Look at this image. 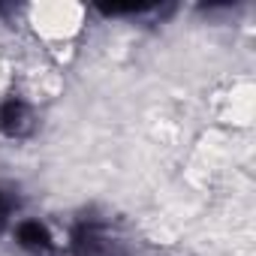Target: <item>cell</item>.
I'll return each mask as SVG.
<instances>
[{
    "label": "cell",
    "instance_id": "cell-1",
    "mask_svg": "<svg viewBox=\"0 0 256 256\" xmlns=\"http://www.w3.org/2000/svg\"><path fill=\"white\" fill-rule=\"evenodd\" d=\"M88 22V10L82 4H70V0H54V4H30L24 6V24L34 34V40L48 52L58 54L70 48Z\"/></svg>",
    "mask_w": 256,
    "mask_h": 256
},
{
    "label": "cell",
    "instance_id": "cell-2",
    "mask_svg": "<svg viewBox=\"0 0 256 256\" xmlns=\"http://www.w3.org/2000/svg\"><path fill=\"white\" fill-rule=\"evenodd\" d=\"M214 114L223 124L232 126H250L253 124V112H256V84L250 76H235L229 82H223L211 100Z\"/></svg>",
    "mask_w": 256,
    "mask_h": 256
}]
</instances>
